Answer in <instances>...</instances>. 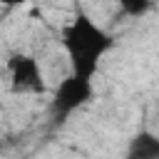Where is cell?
Masks as SVG:
<instances>
[{
	"instance_id": "6da1fadb",
	"label": "cell",
	"mask_w": 159,
	"mask_h": 159,
	"mask_svg": "<svg viewBox=\"0 0 159 159\" xmlns=\"http://www.w3.org/2000/svg\"><path fill=\"white\" fill-rule=\"evenodd\" d=\"M62 45L72 75L94 80L99 62L114 47V37L104 27H99L87 12H75V17L62 27Z\"/></svg>"
},
{
	"instance_id": "7a4b0ae2",
	"label": "cell",
	"mask_w": 159,
	"mask_h": 159,
	"mask_svg": "<svg viewBox=\"0 0 159 159\" xmlns=\"http://www.w3.org/2000/svg\"><path fill=\"white\" fill-rule=\"evenodd\" d=\"M94 94V84L87 77L80 75H67L65 80H60V84L52 92V102H50V112L55 122H67L77 109H82Z\"/></svg>"
},
{
	"instance_id": "3957f363",
	"label": "cell",
	"mask_w": 159,
	"mask_h": 159,
	"mask_svg": "<svg viewBox=\"0 0 159 159\" xmlns=\"http://www.w3.org/2000/svg\"><path fill=\"white\" fill-rule=\"evenodd\" d=\"M7 77H10V89L15 94H45V75L40 62L32 55L15 52L7 60Z\"/></svg>"
},
{
	"instance_id": "277c9868",
	"label": "cell",
	"mask_w": 159,
	"mask_h": 159,
	"mask_svg": "<svg viewBox=\"0 0 159 159\" xmlns=\"http://www.w3.org/2000/svg\"><path fill=\"white\" fill-rule=\"evenodd\" d=\"M129 159H159V137L152 132H139L129 139Z\"/></svg>"
},
{
	"instance_id": "5b68a950",
	"label": "cell",
	"mask_w": 159,
	"mask_h": 159,
	"mask_svg": "<svg viewBox=\"0 0 159 159\" xmlns=\"http://www.w3.org/2000/svg\"><path fill=\"white\" fill-rule=\"evenodd\" d=\"M117 5L129 17H142L152 10V0H117Z\"/></svg>"
},
{
	"instance_id": "8992f818",
	"label": "cell",
	"mask_w": 159,
	"mask_h": 159,
	"mask_svg": "<svg viewBox=\"0 0 159 159\" xmlns=\"http://www.w3.org/2000/svg\"><path fill=\"white\" fill-rule=\"evenodd\" d=\"M5 7H20V5H27V2H32V0H0Z\"/></svg>"
}]
</instances>
